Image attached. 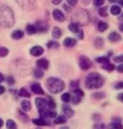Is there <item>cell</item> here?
Wrapping results in <instances>:
<instances>
[{
	"label": "cell",
	"instance_id": "6da1fadb",
	"mask_svg": "<svg viewBox=\"0 0 123 129\" xmlns=\"http://www.w3.org/2000/svg\"><path fill=\"white\" fill-rule=\"evenodd\" d=\"M14 24V16L12 9L8 6L0 7V26L12 27Z\"/></svg>",
	"mask_w": 123,
	"mask_h": 129
},
{
	"label": "cell",
	"instance_id": "7a4b0ae2",
	"mask_svg": "<svg viewBox=\"0 0 123 129\" xmlns=\"http://www.w3.org/2000/svg\"><path fill=\"white\" fill-rule=\"evenodd\" d=\"M104 78L101 75L96 72L91 73L86 79V86L88 89H98L103 86Z\"/></svg>",
	"mask_w": 123,
	"mask_h": 129
},
{
	"label": "cell",
	"instance_id": "3957f363",
	"mask_svg": "<svg viewBox=\"0 0 123 129\" xmlns=\"http://www.w3.org/2000/svg\"><path fill=\"white\" fill-rule=\"evenodd\" d=\"M46 87L51 93L57 94L65 89V85L62 80L56 78V77H50L46 81Z\"/></svg>",
	"mask_w": 123,
	"mask_h": 129
},
{
	"label": "cell",
	"instance_id": "277c9868",
	"mask_svg": "<svg viewBox=\"0 0 123 129\" xmlns=\"http://www.w3.org/2000/svg\"><path fill=\"white\" fill-rule=\"evenodd\" d=\"M79 64H80V67L81 70L87 71V70H89L90 68H91L92 62L88 57H86V56H85V55H81L80 59H79Z\"/></svg>",
	"mask_w": 123,
	"mask_h": 129
},
{
	"label": "cell",
	"instance_id": "5b68a950",
	"mask_svg": "<svg viewBox=\"0 0 123 129\" xmlns=\"http://www.w3.org/2000/svg\"><path fill=\"white\" fill-rule=\"evenodd\" d=\"M16 1L24 9L33 10L35 8V3L34 0H16Z\"/></svg>",
	"mask_w": 123,
	"mask_h": 129
},
{
	"label": "cell",
	"instance_id": "8992f818",
	"mask_svg": "<svg viewBox=\"0 0 123 129\" xmlns=\"http://www.w3.org/2000/svg\"><path fill=\"white\" fill-rule=\"evenodd\" d=\"M39 113L41 116V117H46V118H54L57 116V113L55 112H53L51 110H48L46 109L45 107L43 108H39Z\"/></svg>",
	"mask_w": 123,
	"mask_h": 129
},
{
	"label": "cell",
	"instance_id": "52a82bcc",
	"mask_svg": "<svg viewBox=\"0 0 123 129\" xmlns=\"http://www.w3.org/2000/svg\"><path fill=\"white\" fill-rule=\"evenodd\" d=\"M52 15H53L54 19L58 22H63V21H65V14H63V12H61L60 10H59V9L54 10L52 13Z\"/></svg>",
	"mask_w": 123,
	"mask_h": 129
},
{
	"label": "cell",
	"instance_id": "ba28073f",
	"mask_svg": "<svg viewBox=\"0 0 123 129\" xmlns=\"http://www.w3.org/2000/svg\"><path fill=\"white\" fill-rule=\"evenodd\" d=\"M29 53L31 54L33 56H39L44 53V49L39 45L34 46V47H32L30 49Z\"/></svg>",
	"mask_w": 123,
	"mask_h": 129
},
{
	"label": "cell",
	"instance_id": "9c48e42d",
	"mask_svg": "<svg viewBox=\"0 0 123 129\" xmlns=\"http://www.w3.org/2000/svg\"><path fill=\"white\" fill-rule=\"evenodd\" d=\"M62 112L64 113V115L67 117H73L74 114H75V112L71 109L70 107H69V106H67V105H64L62 107Z\"/></svg>",
	"mask_w": 123,
	"mask_h": 129
},
{
	"label": "cell",
	"instance_id": "30bf717a",
	"mask_svg": "<svg viewBox=\"0 0 123 129\" xmlns=\"http://www.w3.org/2000/svg\"><path fill=\"white\" fill-rule=\"evenodd\" d=\"M31 90H32V91L34 92V93L37 94V95H44V94H45L44 90L42 89L40 84H39V83L33 84L31 86Z\"/></svg>",
	"mask_w": 123,
	"mask_h": 129
},
{
	"label": "cell",
	"instance_id": "8fae6325",
	"mask_svg": "<svg viewBox=\"0 0 123 129\" xmlns=\"http://www.w3.org/2000/svg\"><path fill=\"white\" fill-rule=\"evenodd\" d=\"M35 26L37 27L38 31L39 32H45L48 30V24L45 21H38Z\"/></svg>",
	"mask_w": 123,
	"mask_h": 129
},
{
	"label": "cell",
	"instance_id": "7c38bea8",
	"mask_svg": "<svg viewBox=\"0 0 123 129\" xmlns=\"http://www.w3.org/2000/svg\"><path fill=\"white\" fill-rule=\"evenodd\" d=\"M37 66L38 68L41 70H47L49 68V61L45 59H40V60H37Z\"/></svg>",
	"mask_w": 123,
	"mask_h": 129
},
{
	"label": "cell",
	"instance_id": "4fadbf2b",
	"mask_svg": "<svg viewBox=\"0 0 123 129\" xmlns=\"http://www.w3.org/2000/svg\"><path fill=\"white\" fill-rule=\"evenodd\" d=\"M108 40L111 41V42H117V41L121 40V37L118 33L111 32L108 36Z\"/></svg>",
	"mask_w": 123,
	"mask_h": 129
},
{
	"label": "cell",
	"instance_id": "5bb4252c",
	"mask_svg": "<svg viewBox=\"0 0 123 129\" xmlns=\"http://www.w3.org/2000/svg\"><path fill=\"white\" fill-rule=\"evenodd\" d=\"M35 105L36 107L39 108H43L45 107V106L47 105V100H45V98H41V97H38L35 99Z\"/></svg>",
	"mask_w": 123,
	"mask_h": 129
},
{
	"label": "cell",
	"instance_id": "9a60e30c",
	"mask_svg": "<svg viewBox=\"0 0 123 129\" xmlns=\"http://www.w3.org/2000/svg\"><path fill=\"white\" fill-rule=\"evenodd\" d=\"M76 45V40L75 39L73 38H66L65 40H64V45L65 47H68V48H71L73 46H75Z\"/></svg>",
	"mask_w": 123,
	"mask_h": 129
},
{
	"label": "cell",
	"instance_id": "2e32d148",
	"mask_svg": "<svg viewBox=\"0 0 123 129\" xmlns=\"http://www.w3.org/2000/svg\"><path fill=\"white\" fill-rule=\"evenodd\" d=\"M21 107L24 112H29L31 110V103L28 100H23L21 102Z\"/></svg>",
	"mask_w": 123,
	"mask_h": 129
},
{
	"label": "cell",
	"instance_id": "e0dca14e",
	"mask_svg": "<svg viewBox=\"0 0 123 129\" xmlns=\"http://www.w3.org/2000/svg\"><path fill=\"white\" fill-rule=\"evenodd\" d=\"M37 31H38L37 27L34 24H28L26 26V32L28 35H34V34H35Z\"/></svg>",
	"mask_w": 123,
	"mask_h": 129
},
{
	"label": "cell",
	"instance_id": "ac0fdd59",
	"mask_svg": "<svg viewBox=\"0 0 123 129\" xmlns=\"http://www.w3.org/2000/svg\"><path fill=\"white\" fill-rule=\"evenodd\" d=\"M108 29V24L104 21H99L98 24H97V29L100 32H104Z\"/></svg>",
	"mask_w": 123,
	"mask_h": 129
},
{
	"label": "cell",
	"instance_id": "d6986e66",
	"mask_svg": "<svg viewBox=\"0 0 123 129\" xmlns=\"http://www.w3.org/2000/svg\"><path fill=\"white\" fill-rule=\"evenodd\" d=\"M24 34L22 30H16V31L13 32L12 38L14 39V40H20V39H22L24 37Z\"/></svg>",
	"mask_w": 123,
	"mask_h": 129
},
{
	"label": "cell",
	"instance_id": "ffe728a7",
	"mask_svg": "<svg viewBox=\"0 0 123 129\" xmlns=\"http://www.w3.org/2000/svg\"><path fill=\"white\" fill-rule=\"evenodd\" d=\"M61 35H62V32H61L60 29L59 27H55L52 30V36L55 39H60L61 37Z\"/></svg>",
	"mask_w": 123,
	"mask_h": 129
},
{
	"label": "cell",
	"instance_id": "44dd1931",
	"mask_svg": "<svg viewBox=\"0 0 123 129\" xmlns=\"http://www.w3.org/2000/svg\"><path fill=\"white\" fill-rule=\"evenodd\" d=\"M33 123L34 125L37 126H47L49 123L46 122L45 120H44L43 118H39V119H34L33 120Z\"/></svg>",
	"mask_w": 123,
	"mask_h": 129
},
{
	"label": "cell",
	"instance_id": "7402d4cb",
	"mask_svg": "<svg viewBox=\"0 0 123 129\" xmlns=\"http://www.w3.org/2000/svg\"><path fill=\"white\" fill-rule=\"evenodd\" d=\"M121 12V9L118 5H114L111 8V13L113 15H119Z\"/></svg>",
	"mask_w": 123,
	"mask_h": 129
},
{
	"label": "cell",
	"instance_id": "603a6c76",
	"mask_svg": "<svg viewBox=\"0 0 123 129\" xmlns=\"http://www.w3.org/2000/svg\"><path fill=\"white\" fill-rule=\"evenodd\" d=\"M69 29L72 33H78L79 30H80L79 25L77 24H75V23H71V24H70V25H69Z\"/></svg>",
	"mask_w": 123,
	"mask_h": 129
},
{
	"label": "cell",
	"instance_id": "cb8c5ba5",
	"mask_svg": "<svg viewBox=\"0 0 123 129\" xmlns=\"http://www.w3.org/2000/svg\"><path fill=\"white\" fill-rule=\"evenodd\" d=\"M19 95L20 96H23V97H26V98H29L30 96H31V95H30V93L29 91H27L25 88H21L20 89V91L19 92Z\"/></svg>",
	"mask_w": 123,
	"mask_h": 129
},
{
	"label": "cell",
	"instance_id": "d4e9b609",
	"mask_svg": "<svg viewBox=\"0 0 123 129\" xmlns=\"http://www.w3.org/2000/svg\"><path fill=\"white\" fill-rule=\"evenodd\" d=\"M54 122L55 124H63V123L66 122V118L65 117V116H59L58 117H56Z\"/></svg>",
	"mask_w": 123,
	"mask_h": 129
},
{
	"label": "cell",
	"instance_id": "484cf974",
	"mask_svg": "<svg viewBox=\"0 0 123 129\" xmlns=\"http://www.w3.org/2000/svg\"><path fill=\"white\" fill-rule=\"evenodd\" d=\"M34 77L37 79H40L42 78L44 76V72L41 71V69H35L34 71Z\"/></svg>",
	"mask_w": 123,
	"mask_h": 129
},
{
	"label": "cell",
	"instance_id": "4316f807",
	"mask_svg": "<svg viewBox=\"0 0 123 129\" xmlns=\"http://www.w3.org/2000/svg\"><path fill=\"white\" fill-rule=\"evenodd\" d=\"M81 96H78V95H74V96L71 97V101H72V103L74 105H77V104H79V103L80 102V101H81Z\"/></svg>",
	"mask_w": 123,
	"mask_h": 129
},
{
	"label": "cell",
	"instance_id": "83f0119b",
	"mask_svg": "<svg viewBox=\"0 0 123 129\" xmlns=\"http://www.w3.org/2000/svg\"><path fill=\"white\" fill-rule=\"evenodd\" d=\"M70 99H71V96H70V93H68V92L64 93L62 96H61V100H62L63 102H65V103L70 102Z\"/></svg>",
	"mask_w": 123,
	"mask_h": 129
},
{
	"label": "cell",
	"instance_id": "f1b7e54d",
	"mask_svg": "<svg viewBox=\"0 0 123 129\" xmlns=\"http://www.w3.org/2000/svg\"><path fill=\"white\" fill-rule=\"evenodd\" d=\"M114 68H115L114 64H111L110 62L104 64V66H102V69L106 70V71H113V70H114Z\"/></svg>",
	"mask_w": 123,
	"mask_h": 129
},
{
	"label": "cell",
	"instance_id": "f546056e",
	"mask_svg": "<svg viewBox=\"0 0 123 129\" xmlns=\"http://www.w3.org/2000/svg\"><path fill=\"white\" fill-rule=\"evenodd\" d=\"M104 45V40L103 39L101 38H97L96 40H95V46H96V48H101Z\"/></svg>",
	"mask_w": 123,
	"mask_h": 129
},
{
	"label": "cell",
	"instance_id": "4dcf8cb0",
	"mask_svg": "<svg viewBox=\"0 0 123 129\" xmlns=\"http://www.w3.org/2000/svg\"><path fill=\"white\" fill-rule=\"evenodd\" d=\"M9 50L6 47H0V57H5L8 55Z\"/></svg>",
	"mask_w": 123,
	"mask_h": 129
},
{
	"label": "cell",
	"instance_id": "1f68e13d",
	"mask_svg": "<svg viewBox=\"0 0 123 129\" xmlns=\"http://www.w3.org/2000/svg\"><path fill=\"white\" fill-rule=\"evenodd\" d=\"M6 126H7V127L9 128V129H14V128L17 127V126H16V124H15V122L13 120H11V119H9V120L7 121Z\"/></svg>",
	"mask_w": 123,
	"mask_h": 129
},
{
	"label": "cell",
	"instance_id": "d6a6232c",
	"mask_svg": "<svg viewBox=\"0 0 123 129\" xmlns=\"http://www.w3.org/2000/svg\"><path fill=\"white\" fill-rule=\"evenodd\" d=\"M98 14L99 15H101V17H106L107 16V8L105 7V8H101L99 9L98 10Z\"/></svg>",
	"mask_w": 123,
	"mask_h": 129
},
{
	"label": "cell",
	"instance_id": "836d02e7",
	"mask_svg": "<svg viewBox=\"0 0 123 129\" xmlns=\"http://www.w3.org/2000/svg\"><path fill=\"white\" fill-rule=\"evenodd\" d=\"M96 61L100 64H106V63H108L110 62L109 60V58L107 57H105V56H103V57H99L96 59Z\"/></svg>",
	"mask_w": 123,
	"mask_h": 129
},
{
	"label": "cell",
	"instance_id": "e575fe53",
	"mask_svg": "<svg viewBox=\"0 0 123 129\" xmlns=\"http://www.w3.org/2000/svg\"><path fill=\"white\" fill-rule=\"evenodd\" d=\"M19 119L21 120V121H23V122H26V121L29 119L28 118V117H27V115L25 114L24 112H21V111H19Z\"/></svg>",
	"mask_w": 123,
	"mask_h": 129
},
{
	"label": "cell",
	"instance_id": "d590c367",
	"mask_svg": "<svg viewBox=\"0 0 123 129\" xmlns=\"http://www.w3.org/2000/svg\"><path fill=\"white\" fill-rule=\"evenodd\" d=\"M60 45H59V43L57 42H55V41H50L48 44H47V47L48 48H58Z\"/></svg>",
	"mask_w": 123,
	"mask_h": 129
},
{
	"label": "cell",
	"instance_id": "8d00e7d4",
	"mask_svg": "<svg viewBox=\"0 0 123 129\" xmlns=\"http://www.w3.org/2000/svg\"><path fill=\"white\" fill-rule=\"evenodd\" d=\"M47 105H48L49 107L51 108V109H54V108H55V107H56L55 102H54V100L50 97V100L47 101Z\"/></svg>",
	"mask_w": 123,
	"mask_h": 129
},
{
	"label": "cell",
	"instance_id": "74e56055",
	"mask_svg": "<svg viewBox=\"0 0 123 129\" xmlns=\"http://www.w3.org/2000/svg\"><path fill=\"white\" fill-rule=\"evenodd\" d=\"M74 94H75V95H78V96H80L81 97H83L84 96V92L83 91H82L81 89L80 88H75V90H74Z\"/></svg>",
	"mask_w": 123,
	"mask_h": 129
},
{
	"label": "cell",
	"instance_id": "f35d334b",
	"mask_svg": "<svg viewBox=\"0 0 123 129\" xmlns=\"http://www.w3.org/2000/svg\"><path fill=\"white\" fill-rule=\"evenodd\" d=\"M104 2L105 0H94L93 3H94V5L96 7H101L102 5L104 4Z\"/></svg>",
	"mask_w": 123,
	"mask_h": 129
},
{
	"label": "cell",
	"instance_id": "ab89813d",
	"mask_svg": "<svg viewBox=\"0 0 123 129\" xmlns=\"http://www.w3.org/2000/svg\"><path fill=\"white\" fill-rule=\"evenodd\" d=\"M92 96L94 98H96V99H101L105 96V95L102 93V92H97V93H94L92 95Z\"/></svg>",
	"mask_w": 123,
	"mask_h": 129
},
{
	"label": "cell",
	"instance_id": "60d3db41",
	"mask_svg": "<svg viewBox=\"0 0 123 129\" xmlns=\"http://www.w3.org/2000/svg\"><path fill=\"white\" fill-rule=\"evenodd\" d=\"M111 127H113V128H116V129L123 128V126H122L120 122H113L112 124H111Z\"/></svg>",
	"mask_w": 123,
	"mask_h": 129
},
{
	"label": "cell",
	"instance_id": "b9f144b4",
	"mask_svg": "<svg viewBox=\"0 0 123 129\" xmlns=\"http://www.w3.org/2000/svg\"><path fill=\"white\" fill-rule=\"evenodd\" d=\"M113 60L115 62H117V63H120V62H123V55H119V56H116V57H114L113 58Z\"/></svg>",
	"mask_w": 123,
	"mask_h": 129
},
{
	"label": "cell",
	"instance_id": "7bdbcfd3",
	"mask_svg": "<svg viewBox=\"0 0 123 129\" xmlns=\"http://www.w3.org/2000/svg\"><path fill=\"white\" fill-rule=\"evenodd\" d=\"M14 81H15V80H14V78L13 76H8V78H7V83L9 84V85H13V84L14 83Z\"/></svg>",
	"mask_w": 123,
	"mask_h": 129
},
{
	"label": "cell",
	"instance_id": "ee69618b",
	"mask_svg": "<svg viewBox=\"0 0 123 129\" xmlns=\"http://www.w3.org/2000/svg\"><path fill=\"white\" fill-rule=\"evenodd\" d=\"M67 3L70 6H75L78 3V0H67Z\"/></svg>",
	"mask_w": 123,
	"mask_h": 129
},
{
	"label": "cell",
	"instance_id": "f6af8a7d",
	"mask_svg": "<svg viewBox=\"0 0 123 129\" xmlns=\"http://www.w3.org/2000/svg\"><path fill=\"white\" fill-rule=\"evenodd\" d=\"M78 86H79V81H71V83H70L71 88L75 89V88H77Z\"/></svg>",
	"mask_w": 123,
	"mask_h": 129
},
{
	"label": "cell",
	"instance_id": "bcb514c9",
	"mask_svg": "<svg viewBox=\"0 0 123 129\" xmlns=\"http://www.w3.org/2000/svg\"><path fill=\"white\" fill-rule=\"evenodd\" d=\"M115 89L119 90V89H123V81H120L115 86Z\"/></svg>",
	"mask_w": 123,
	"mask_h": 129
},
{
	"label": "cell",
	"instance_id": "7dc6e473",
	"mask_svg": "<svg viewBox=\"0 0 123 129\" xmlns=\"http://www.w3.org/2000/svg\"><path fill=\"white\" fill-rule=\"evenodd\" d=\"M78 37H79V39H80V40H82V39L84 38V33H83V31L82 30H79V32H78Z\"/></svg>",
	"mask_w": 123,
	"mask_h": 129
},
{
	"label": "cell",
	"instance_id": "c3c4849f",
	"mask_svg": "<svg viewBox=\"0 0 123 129\" xmlns=\"http://www.w3.org/2000/svg\"><path fill=\"white\" fill-rule=\"evenodd\" d=\"M5 92V87L4 86H3L0 85V95H2V94H4Z\"/></svg>",
	"mask_w": 123,
	"mask_h": 129
},
{
	"label": "cell",
	"instance_id": "681fc988",
	"mask_svg": "<svg viewBox=\"0 0 123 129\" xmlns=\"http://www.w3.org/2000/svg\"><path fill=\"white\" fill-rule=\"evenodd\" d=\"M117 99L120 100L121 102H123V92H121V93H120L118 96H117Z\"/></svg>",
	"mask_w": 123,
	"mask_h": 129
},
{
	"label": "cell",
	"instance_id": "f907efd6",
	"mask_svg": "<svg viewBox=\"0 0 123 129\" xmlns=\"http://www.w3.org/2000/svg\"><path fill=\"white\" fill-rule=\"evenodd\" d=\"M117 70H118L119 72H121V73H123V64H120V66L117 67Z\"/></svg>",
	"mask_w": 123,
	"mask_h": 129
},
{
	"label": "cell",
	"instance_id": "816d5d0a",
	"mask_svg": "<svg viewBox=\"0 0 123 129\" xmlns=\"http://www.w3.org/2000/svg\"><path fill=\"white\" fill-rule=\"evenodd\" d=\"M61 1H62V0H52V3H53L54 4L58 5V4H60Z\"/></svg>",
	"mask_w": 123,
	"mask_h": 129
},
{
	"label": "cell",
	"instance_id": "f5cc1de1",
	"mask_svg": "<svg viewBox=\"0 0 123 129\" xmlns=\"http://www.w3.org/2000/svg\"><path fill=\"white\" fill-rule=\"evenodd\" d=\"M4 81V76L2 73H0V83Z\"/></svg>",
	"mask_w": 123,
	"mask_h": 129
},
{
	"label": "cell",
	"instance_id": "db71d44e",
	"mask_svg": "<svg viewBox=\"0 0 123 129\" xmlns=\"http://www.w3.org/2000/svg\"><path fill=\"white\" fill-rule=\"evenodd\" d=\"M63 7H64V9H65L66 10V11H68V12H70V8L66 6V4H64V5H63Z\"/></svg>",
	"mask_w": 123,
	"mask_h": 129
},
{
	"label": "cell",
	"instance_id": "11a10c76",
	"mask_svg": "<svg viewBox=\"0 0 123 129\" xmlns=\"http://www.w3.org/2000/svg\"><path fill=\"white\" fill-rule=\"evenodd\" d=\"M119 29L121 30V31L123 33V23H122V24H121L119 25Z\"/></svg>",
	"mask_w": 123,
	"mask_h": 129
},
{
	"label": "cell",
	"instance_id": "9f6ffc18",
	"mask_svg": "<svg viewBox=\"0 0 123 129\" xmlns=\"http://www.w3.org/2000/svg\"><path fill=\"white\" fill-rule=\"evenodd\" d=\"M117 2H118V3H119V4H121V6L123 7V0H117Z\"/></svg>",
	"mask_w": 123,
	"mask_h": 129
},
{
	"label": "cell",
	"instance_id": "6f0895ef",
	"mask_svg": "<svg viewBox=\"0 0 123 129\" xmlns=\"http://www.w3.org/2000/svg\"><path fill=\"white\" fill-rule=\"evenodd\" d=\"M3 125H4V122H3L2 119H0V127H1Z\"/></svg>",
	"mask_w": 123,
	"mask_h": 129
},
{
	"label": "cell",
	"instance_id": "680465c9",
	"mask_svg": "<svg viewBox=\"0 0 123 129\" xmlns=\"http://www.w3.org/2000/svg\"><path fill=\"white\" fill-rule=\"evenodd\" d=\"M119 19H120V20H123V14L121 15V16L119 17Z\"/></svg>",
	"mask_w": 123,
	"mask_h": 129
},
{
	"label": "cell",
	"instance_id": "91938a15",
	"mask_svg": "<svg viewBox=\"0 0 123 129\" xmlns=\"http://www.w3.org/2000/svg\"><path fill=\"white\" fill-rule=\"evenodd\" d=\"M108 1L110 3H115V2H116V0H108Z\"/></svg>",
	"mask_w": 123,
	"mask_h": 129
}]
</instances>
